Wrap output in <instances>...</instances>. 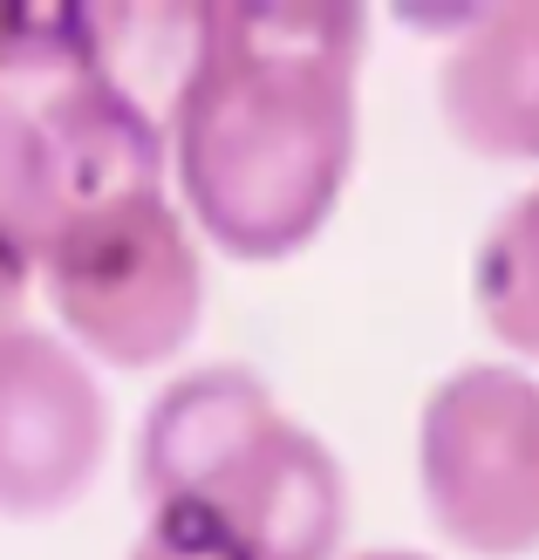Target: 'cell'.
Here are the masks:
<instances>
[{"label": "cell", "instance_id": "8", "mask_svg": "<svg viewBox=\"0 0 539 560\" xmlns=\"http://www.w3.org/2000/svg\"><path fill=\"white\" fill-rule=\"evenodd\" d=\"M471 315L505 362L539 370V178L519 185L471 246Z\"/></svg>", "mask_w": 539, "mask_h": 560}, {"label": "cell", "instance_id": "10", "mask_svg": "<svg viewBox=\"0 0 539 560\" xmlns=\"http://www.w3.org/2000/svg\"><path fill=\"white\" fill-rule=\"evenodd\" d=\"M124 560H253V553L233 534H219L206 513L164 506V513H144V526H137Z\"/></svg>", "mask_w": 539, "mask_h": 560}, {"label": "cell", "instance_id": "7", "mask_svg": "<svg viewBox=\"0 0 539 560\" xmlns=\"http://www.w3.org/2000/svg\"><path fill=\"white\" fill-rule=\"evenodd\" d=\"M62 199L55 124L42 90L0 82V328L27 322V294H42V246Z\"/></svg>", "mask_w": 539, "mask_h": 560}, {"label": "cell", "instance_id": "4", "mask_svg": "<svg viewBox=\"0 0 539 560\" xmlns=\"http://www.w3.org/2000/svg\"><path fill=\"white\" fill-rule=\"evenodd\" d=\"M109 465V397L96 362L35 315L0 328V520L75 513Z\"/></svg>", "mask_w": 539, "mask_h": 560}, {"label": "cell", "instance_id": "2", "mask_svg": "<svg viewBox=\"0 0 539 560\" xmlns=\"http://www.w3.org/2000/svg\"><path fill=\"white\" fill-rule=\"evenodd\" d=\"M62 199L42 246L55 335L96 370H172L206 322V240L172 185V130L96 69L42 90Z\"/></svg>", "mask_w": 539, "mask_h": 560}, {"label": "cell", "instance_id": "3", "mask_svg": "<svg viewBox=\"0 0 539 560\" xmlns=\"http://www.w3.org/2000/svg\"><path fill=\"white\" fill-rule=\"evenodd\" d=\"M417 506L465 560L539 553V370L471 355L417 404Z\"/></svg>", "mask_w": 539, "mask_h": 560}, {"label": "cell", "instance_id": "6", "mask_svg": "<svg viewBox=\"0 0 539 560\" xmlns=\"http://www.w3.org/2000/svg\"><path fill=\"white\" fill-rule=\"evenodd\" d=\"M410 27H437L431 103L450 144L478 164L539 172V0L410 14Z\"/></svg>", "mask_w": 539, "mask_h": 560}, {"label": "cell", "instance_id": "11", "mask_svg": "<svg viewBox=\"0 0 539 560\" xmlns=\"http://www.w3.org/2000/svg\"><path fill=\"white\" fill-rule=\"evenodd\" d=\"M349 560H437V553H417V547H362Z\"/></svg>", "mask_w": 539, "mask_h": 560}, {"label": "cell", "instance_id": "9", "mask_svg": "<svg viewBox=\"0 0 539 560\" xmlns=\"http://www.w3.org/2000/svg\"><path fill=\"white\" fill-rule=\"evenodd\" d=\"M90 62V0H0V82L55 90Z\"/></svg>", "mask_w": 539, "mask_h": 560}, {"label": "cell", "instance_id": "5", "mask_svg": "<svg viewBox=\"0 0 539 560\" xmlns=\"http://www.w3.org/2000/svg\"><path fill=\"white\" fill-rule=\"evenodd\" d=\"M185 513H206L253 560H349L342 547H349L355 492L335 444L280 404L206 479V492L185 499Z\"/></svg>", "mask_w": 539, "mask_h": 560}, {"label": "cell", "instance_id": "1", "mask_svg": "<svg viewBox=\"0 0 539 560\" xmlns=\"http://www.w3.org/2000/svg\"><path fill=\"white\" fill-rule=\"evenodd\" d=\"M368 14L349 0H206L172 103V185L198 240L239 267L307 254L362 158Z\"/></svg>", "mask_w": 539, "mask_h": 560}]
</instances>
